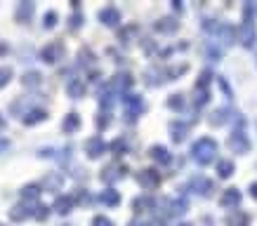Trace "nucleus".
I'll use <instances>...</instances> for the list:
<instances>
[{
    "label": "nucleus",
    "instance_id": "21",
    "mask_svg": "<svg viewBox=\"0 0 257 226\" xmlns=\"http://www.w3.org/2000/svg\"><path fill=\"white\" fill-rule=\"evenodd\" d=\"M149 156H151V158H153V161H156V162H161V165H168V162L172 161L170 151L165 149V146H161V144H156V146H151Z\"/></svg>",
    "mask_w": 257,
    "mask_h": 226
},
{
    "label": "nucleus",
    "instance_id": "35",
    "mask_svg": "<svg viewBox=\"0 0 257 226\" xmlns=\"http://www.w3.org/2000/svg\"><path fill=\"white\" fill-rule=\"evenodd\" d=\"M33 217H36L38 222H45V219L50 217V207H47V205H36V207H33Z\"/></svg>",
    "mask_w": 257,
    "mask_h": 226
},
{
    "label": "nucleus",
    "instance_id": "37",
    "mask_svg": "<svg viewBox=\"0 0 257 226\" xmlns=\"http://www.w3.org/2000/svg\"><path fill=\"white\" fill-rule=\"evenodd\" d=\"M168 106H170L172 111H182L184 108V97L182 95H172V97L168 99Z\"/></svg>",
    "mask_w": 257,
    "mask_h": 226
},
{
    "label": "nucleus",
    "instance_id": "49",
    "mask_svg": "<svg viewBox=\"0 0 257 226\" xmlns=\"http://www.w3.org/2000/svg\"><path fill=\"white\" fill-rule=\"evenodd\" d=\"M7 52V47H5V45H0V54H5Z\"/></svg>",
    "mask_w": 257,
    "mask_h": 226
},
{
    "label": "nucleus",
    "instance_id": "44",
    "mask_svg": "<svg viewBox=\"0 0 257 226\" xmlns=\"http://www.w3.org/2000/svg\"><path fill=\"white\" fill-rule=\"evenodd\" d=\"M109 120H111V118H109V111H102V113H99V118H97L95 123H97V128H99V129H104L109 125Z\"/></svg>",
    "mask_w": 257,
    "mask_h": 226
},
{
    "label": "nucleus",
    "instance_id": "45",
    "mask_svg": "<svg viewBox=\"0 0 257 226\" xmlns=\"http://www.w3.org/2000/svg\"><path fill=\"white\" fill-rule=\"evenodd\" d=\"M130 226H163V222H158V219H156V222H147V219H135V222H132Z\"/></svg>",
    "mask_w": 257,
    "mask_h": 226
},
{
    "label": "nucleus",
    "instance_id": "11",
    "mask_svg": "<svg viewBox=\"0 0 257 226\" xmlns=\"http://www.w3.org/2000/svg\"><path fill=\"white\" fill-rule=\"evenodd\" d=\"M107 141L102 139V137H90V139L85 141V153H87V158H99V156H104V151H107Z\"/></svg>",
    "mask_w": 257,
    "mask_h": 226
},
{
    "label": "nucleus",
    "instance_id": "4",
    "mask_svg": "<svg viewBox=\"0 0 257 226\" xmlns=\"http://www.w3.org/2000/svg\"><path fill=\"white\" fill-rule=\"evenodd\" d=\"M123 106H125L128 120H135L144 113V99L140 95H123Z\"/></svg>",
    "mask_w": 257,
    "mask_h": 226
},
{
    "label": "nucleus",
    "instance_id": "5",
    "mask_svg": "<svg viewBox=\"0 0 257 226\" xmlns=\"http://www.w3.org/2000/svg\"><path fill=\"white\" fill-rule=\"evenodd\" d=\"M137 182H140L142 189H147V191H153V189H158L161 186V172H156V170H140L137 172Z\"/></svg>",
    "mask_w": 257,
    "mask_h": 226
},
{
    "label": "nucleus",
    "instance_id": "50",
    "mask_svg": "<svg viewBox=\"0 0 257 226\" xmlns=\"http://www.w3.org/2000/svg\"><path fill=\"white\" fill-rule=\"evenodd\" d=\"M2 125H5V120H2V116H0V129H2Z\"/></svg>",
    "mask_w": 257,
    "mask_h": 226
},
{
    "label": "nucleus",
    "instance_id": "13",
    "mask_svg": "<svg viewBox=\"0 0 257 226\" xmlns=\"http://www.w3.org/2000/svg\"><path fill=\"white\" fill-rule=\"evenodd\" d=\"M99 22L104 24V26H118L120 24V12H118V7H113V5H109V7H104V10H99Z\"/></svg>",
    "mask_w": 257,
    "mask_h": 226
},
{
    "label": "nucleus",
    "instance_id": "3",
    "mask_svg": "<svg viewBox=\"0 0 257 226\" xmlns=\"http://www.w3.org/2000/svg\"><path fill=\"white\" fill-rule=\"evenodd\" d=\"M229 149L234 153H241V156L250 151V139H248L246 129H243V118H238V129H234L231 137H229Z\"/></svg>",
    "mask_w": 257,
    "mask_h": 226
},
{
    "label": "nucleus",
    "instance_id": "24",
    "mask_svg": "<svg viewBox=\"0 0 257 226\" xmlns=\"http://www.w3.org/2000/svg\"><path fill=\"white\" fill-rule=\"evenodd\" d=\"M226 226H248L250 224V217L246 212H241V210H236V212H229L226 215Z\"/></svg>",
    "mask_w": 257,
    "mask_h": 226
},
{
    "label": "nucleus",
    "instance_id": "40",
    "mask_svg": "<svg viewBox=\"0 0 257 226\" xmlns=\"http://www.w3.org/2000/svg\"><path fill=\"white\" fill-rule=\"evenodd\" d=\"M208 99H210V92H208V90H196V106L198 108L205 106Z\"/></svg>",
    "mask_w": 257,
    "mask_h": 226
},
{
    "label": "nucleus",
    "instance_id": "7",
    "mask_svg": "<svg viewBox=\"0 0 257 226\" xmlns=\"http://www.w3.org/2000/svg\"><path fill=\"white\" fill-rule=\"evenodd\" d=\"M132 75L130 73H116L109 83V92H116V95H128V90L132 87Z\"/></svg>",
    "mask_w": 257,
    "mask_h": 226
},
{
    "label": "nucleus",
    "instance_id": "23",
    "mask_svg": "<svg viewBox=\"0 0 257 226\" xmlns=\"http://www.w3.org/2000/svg\"><path fill=\"white\" fill-rule=\"evenodd\" d=\"M153 207H156V200H153L151 195H140V198L132 200V210H135V212H149Z\"/></svg>",
    "mask_w": 257,
    "mask_h": 226
},
{
    "label": "nucleus",
    "instance_id": "15",
    "mask_svg": "<svg viewBox=\"0 0 257 226\" xmlns=\"http://www.w3.org/2000/svg\"><path fill=\"white\" fill-rule=\"evenodd\" d=\"M186 132H189V123H182V120H172L170 123V137L172 141H184L186 139Z\"/></svg>",
    "mask_w": 257,
    "mask_h": 226
},
{
    "label": "nucleus",
    "instance_id": "34",
    "mask_svg": "<svg viewBox=\"0 0 257 226\" xmlns=\"http://www.w3.org/2000/svg\"><path fill=\"white\" fill-rule=\"evenodd\" d=\"M111 151H113V156H123V153H128V141L125 139H113V144H111Z\"/></svg>",
    "mask_w": 257,
    "mask_h": 226
},
{
    "label": "nucleus",
    "instance_id": "47",
    "mask_svg": "<svg viewBox=\"0 0 257 226\" xmlns=\"http://www.w3.org/2000/svg\"><path fill=\"white\" fill-rule=\"evenodd\" d=\"M250 195H253V198H255V200H257V182H253V184H250Z\"/></svg>",
    "mask_w": 257,
    "mask_h": 226
},
{
    "label": "nucleus",
    "instance_id": "1",
    "mask_svg": "<svg viewBox=\"0 0 257 226\" xmlns=\"http://www.w3.org/2000/svg\"><path fill=\"white\" fill-rule=\"evenodd\" d=\"M217 156V141L213 137H201L198 141H193L191 146V158L198 165H210Z\"/></svg>",
    "mask_w": 257,
    "mask_h": 226
},
{
    "label": "nucleus",
    "instance_id": "42",
    "mask_svg": "<svg viewBox=\"0 0 257 226\" xmlns=\"http://www.w3.org/2000/svg\"><path fill=\"white\" fill-rule=\"evenodd\" d=\"M208 59L220 62V59H222V50H220V47H215V45H208Z\"/></svg>",
    "mask_w": 257,
    "mask_h": 226
},
{
    "label": "nucleus",
    "instance_id": "27",
    "mask_svg": "<svg viewBox=\"0 0 257 226\" xmlns=\"http://www.w3.org/2000/svg\"><path fill=\"white\" fill-rule=\"evenodd\" d=\"M43 194V189H40V184H29V186H24L22 189V200L26 203H33V200H38Z\"/></svg>",
    "mask_w": 257,
    "mask_h": 226
},
{
    "label": "nucleus",
    "instance_id": "17",
    "mask_svg": "<svg viewBox=\"0 0 257 226\" xmlns=\"http://www.w3.org/2000/svg\"><path fill=\"white\" fill-rule=\"evenodd\" d=\"M45 118H47V111L45 108H29L22 116L24 125H36V123H43Z\"/></svg>",
    "mask_w": 257,
    "mask_h": 226
},
{
    "label": "nucleus",
    "instance_id": "30",
    "mask_svg": "<svg viewBox=\"0 0 257 226\" xmlns=\"http://www.w3.org/2000/svg\"><path fill=\"white\" fill-rule=\"evenodd\" d=\"M22 83H24V87H38L43 83V75L38 73V71H29V73H24Z\"/></svg>",
    "mask_w": 257,
    "mask_h": 226
},
{
    "label": "nucleus",
    "instance_id": "41",
    "mask_svg": "<svg viewBox=\"0 0 257 226\" xmlns=\"http://www.w3.org/2000/svg\"><path fill=\"white\" fill-rule=\"evenodd\" d=\"M80 24H83V14H80V12H73L71 19H69V29L75 31V29H80Z\"/></svg>",
    "mask_w": 257,
    "mask_h": 226
},
{
    "label": "nucleus",
    "instance_id": "46",
    "mask_svg": "<svg viewBox=\"0 0 257 226\" xmlns=\"http://www.w3.org/2000/svg\"><path fill=\"white\" fill-rule=\"evenodd\" d=\"M130 33H137V26H128L125 31H120V43H125V45H128Z\"/></svg>",
    "mask_w": 257,
    "mask_h": 226
},
{
    "label": "nucleus",
    "instance_id": "6",
    "mask_svg": "<svg viewBox=\"0 0 257 226\" xmlns=\"http://www.w3.org/2000/svg\"><path fill=\"white\" fill-rule=\"evenodd\" d=\"M62 57H64V45L59 43V40L47 43L43 50H40V59H43L45 64H57Z\"/></svg>",
    "mask_w": 257,
    "mask_h": 226
},
{
    "label": "nucleus",
    "instance_id": "39",
    "mask_svg": "<svg viewBox=\"0 0 257 226\" xmlns=\"http://www.w3.org/2000/svg\"><path fill=\"white\" fill-rule=\"evenodd\" d=\"M210 78H213V73H210V71H203L201 78H198V83H196V90H208V85H210Z\"/></svg>",
    "mask_w": 257,
    "mask_h": 226
},
{
    "label": "nucleus",
    "instance_id": "18",
    "mask_svg": "<svg viewBox=\"0 0 257 226\" xmlns=\"http://www.w3.org/2000/svg\"><path fill=\"white\" fill-rule=\"evenodd\" d=\"M153 29L158 33H168V35H170V33H175L180 29V22L172 19V17H163V19H158V22L153 24Z\"/></svg>",
    "mask_w": 257,
    "mask_h": 226
},
{
    "label": "nucleus",
    "instance_id": "33",
    "mask_svg": "<svg viewBox=\"0 0 257 226\" xmlns=\"http://www.w3.org/2000/svg\"><path fill=\"white\" fill-rule=\"evenodd\" d=\"M226 118H229V108H220L210 116V125H224Z\"/></svg>",
    "mask_w": 257,
    "mask_h": 226
},
{
    "label": "nucleus",
    "instance_id": "16",
    "mask_svg": "<svg viewBox=\"0 0 257 226\" xmlns=\"http://www.w3.org/2000/svg\"><path fill=\"white\" fill-rule=\"evenodd\" d=\"M73 205H75L73 195H59V198L54 200V212H57V215H69V212L73 210Z\"/></svg>",
    "mask_w": 257,
    "mask_h": 226
},
{
    "label": "nucleus",
    "instance_id": "8",
    "mask_svg": "<svg viewBox=\"0 0 257 226\" xmlns=\"http://www.w3.org/2000/svg\"><path fill=\"white\" fill-rule=\"evenodd\" d=\"M125 172H128L125 165H120V162H111V165H107V167L102 170L99 177H102V182L104 184H113V182H118V179H123Z\"/></svg>",
    "mask_w": 257,
    "mask_h": 226
},
{
    "label": "nucleus",
    "instance_id": "9",
    "mask_svg": "<svg viewBox=\"0 0 257 226\" xmlns=\"http://www.w3.org/2000/svg\"><path fill=\"white\" fill-rule=\"evenodd\" d=\"M236 35H238V40H241V45H243V47H253V45H255V40H257L255 24L243 22L238 29H236Z\"/></svg>",
    "mask_w": 257,
    "mask_h": 226
},
{
    "label": "nucleus",
    "instance_id": "29",
    "mask_svg": "<svg viewBox=\"0 0 257 226\" xmlns=\"http://www.w3.org/2000/svg\"><path fill=\"white\" fill-rule=\"evenodd\" d=\"M99 203L109 205V207H116V205L120 203V194H118L116 189H107V191L99 194Z\"/></svg>",
    "mask_w": 257,
    "mask_h": 226
},
{
    "label": "nucleus",
    "instance_id": "31",
    "mask_svg": "<svg viewBox=\"0 0 257 226\" xmlns=\"http://www.w3.org/2000/svg\"><path fill=\"white\" fill-rule=\"evenodd\" d=\"M234 172H236V167H234V162L231 161H220L217 162V174H220L222 179H229Z\"/></svg>",
    "mask_w": 257,
    "mask_h": 226
},
{
    "label": "nucleus",
    "instance_id": "19",
    "mask_svg": "<svg viewBox=\"0 0 257 226\" xmlns=\"http://www.w3.org/2000/svg\"><path fill=\"white\" fill-rule=\"evenodd\" d=\"M241 191L238 189H226L224 194H222V198H220V205L222 207H236V205L241 203Z\"/></svg>",
    "mask_w": 257,
    "mask_h": 226
},
{
    "label": "nucleus",
    "instance_id": "51",
    "mask_svg": "<svg viewBox=\"0 0 257 226\" xmlns=\"http://www.w3.org/2000/svg\"><path fill=\"white\" fill-rule=\"evenodd\" d=\"M177 226H191V224H177Z\"/></svg>",
    "mask_w": 257,
    "mask_h": 226
},
{
    "label": "nucleus",
    "instance_id": "48",
    "mask_svg": "<svg viewBox=\"0 0 257 226\" xmlns=\"http://www.w3.org/2000/svg\"><path fill=\"white\" fill-rule=\"evenodd\" d=\"M172 7H175V10H180V12H182V2H180V0H172Z\"/></svg>",
    "mask_w": 257,
    "mask_h": 226
},
{
    "label": "nucleus",
    "instance_id": "28",
    "mask_svg": "<svg viewBox=\"0 0 257 226\" xmlns=\"http://www.w3.org/2000/svg\"><path fill=\"white\" fill-rule=\"evenodd\" d=\"M78 128H80V116L78 113H66L62 129H64L66 134H73V132H78Z\"/></svg>",
    "mask_w": 257,
    "mask_h": 226
},
{
    "label": "nucleus",
    "instance_id": "38",
    "mask_svg": "<svg viewBox=\"0 0 257 226\" xmlns=\"http://www.w3.org/2000/svg\"><path fill=\"white\" fill-rule=\"evenodd\" d=\"M12 80V68L10 66H0V90Z\"/></svg>",
    "mask_w": 257,
    "mask_h": 226
},
{
    "label": "nucleus",
    "instance_id": "32",
    "mask_svg": "<svg viewBox=\"0 0 257 226\" xmlns=\"http://www.w3.org/2000/svg\"><path fill=\"white\" fill-rule=\"evenodd\" d=\"M257 17V2H243V22H250L253 24V19Z\"/></svg>",
    "mask_w": 257,
    "mask_h": 226
},
{
    "label": "nucleus",
    "instance_id": "25",
    "mask_svg": "<svg viewBox=\"0 0 257 226\" xmlns=\"http://www.w3.org/2000/svg\"><path fill=\"white\" fill-rule=\"evenodd\" d=\"M33 10H36L33 2H19V5H17V22L29 24L33 17Z\"/></svg>",
    "mask_w": 257,
    "mask_h": 226
},
{
    "label": "nucleus",
    "instance_id": "26",
    "mask_svg": "<svg viewBox=\"0 0 257 226\" xmlns=\"http://www.w3.org/2000/svg\"><path fill=\"white\" fill-rule=\"evenodd\" d=\"M66 92H69V97H71V99H80L83 95H85V83H83V80H78V78H73V80H69Z\"/></svg>",
    "mask_w": 257,
    "mask_h": 226
},
{
    "label": "nucleus",
    "instance_id": "20",
    "mask_svg": "<svg viewBox=\"0 0 257 226\" xmlns=\"http://www.w3.org/2000/svg\"><path fill=\"white\" fill-rule=\"evenodd\" d=\"M62 184H64V177H62L59 172H52V174H47V177L43 179L40 189H45V191H59Z\"/></svg>",
    "mask_w": 257,
    "mask_h": 226
},
{
    "label": "nucleus",
    "instance_id": "12",
    "mask_svg": "<svg viewBox=\"0 0 257 226\" xmlns=\"http://www.w3.org/2000/svg\"><path fill=\"white\" fill-rule=\"evenodd\" d=\"M163 207H165V215L168 217H182L186 210H189V203L184 198H175V200H163Z\"/></svg>",
    "mask_w": 257,
    "mask_h": 226
},
{
    "label": "nucleus",
    "instance_id": "10",
    "mask_svg": "<svg viewBox=\"0 0 257 226\" xmlns=\"http://www.w3.org/2000/svg\"><path fill=\"white\" fill-rule=\"evenodd\" d=\"M189 189H191L193 194H198V195H210L215 191V184L208 179V177H203V174H198V177H193L191 182H189Z\"/></svg>",
    "mask_w": 257,
    "mask_h": 226
},
{
    "label": "nucleus",
    "instance_id": "14",
    "mask_svg": "<svg viewBox=\"0 0 257 226\" xmlns=\"http://www.w3.org/2000/svg\"><path fill=\"white\" fill-rule=\"evenodd\" d=\"M147 83H149L151 87L161 85V83H165V80H170L168 78V71L165 68H158V66H151V68H147Z\"/></svg>",
    "mask_w": 257,
    "mask_h": 226
},
{
    "label": "nucleus",
    "instance_id": "43",
    "mask_svg": "<svg viewBox=\"0 0 257 226\" xmlns=\"http://www.w3.org/2000/svg\"><path fill=\"white\" fill-rule=\"evenodd\" d=\"M92 226H113V222L104 215H97L95 219H92Z\"/></svg>",
    "mask_w": 257,
    "mask_h": 226
},
{
    "label": "nucleus",
    "instance_id": "22",
    "mask_svg": "<svg viewBox=\"0 0 257 226\" xmlns=\"http://www.w3.org/2000/svg\"><path fill=\"white\" fill-rule=\"evenodd\" d=\"M29 217H33V210L29 207V205H14L10 210V219L12 222H26Z\"/></svg>",
    "mask_w": 257,
    "mask_h": 226
},
{
    "label": "nucleus",
    "instance_id": "2",
    "mask_svg": "<svg viewBox=\"0 0 257 226\" xmlns=\"http://www.w3.org/2000/svg\"><path fill=\"white\" fill-rule=\"evenodd\" d=\"M203 29L210 33V35H215V38H222L224 43H231V40L236 38L234 26H229V24H224V22H213V19H205Z\"/></svg>",
    "mask_w": 257,
    "mask_h": 226
},
{
    "label": "nucleus",
    "instance_id": "36",
    "mask_svg": "<svg viewBox=\"0 0 257 226\" xmlns=\"http://www.w3.org/2000/svg\"><path fill=\"white\" fill-rule=\"evenodd\" d=\"M57 19H59V17H57V12H54V10L45 12V17H43V26H45V29H54V26H57Z\"/></svg>",
    "mask_w": 257,
    "mask_h": 226
}]
</instances>
